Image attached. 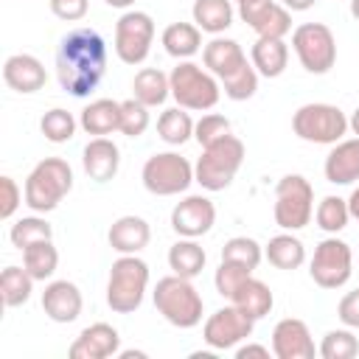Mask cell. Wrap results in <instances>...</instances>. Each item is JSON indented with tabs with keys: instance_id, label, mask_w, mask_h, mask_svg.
<instances>
[{
	"instance_id": "obj_18",
	"label": "cell",
	"mask_w": 359,
	"mask_h": 359,
	"mask_svg": "<svg viewBox=\"0 0 359 359\" xmlns=\"http://www.w3.org/2000/svg\"><path fill=\"white\" fill-rule=\"evenodd\" d=\"M84 309V297L81 289L73 280H50L42 292V311L53 320V323H76L79 314Z\"/></svg>"
},
{
	"instance_id": "obj_7",
	"label": "cell",
	"mask_w": 359,
	"mask_h": 359,
	"mask_svg": "<svg viewBox=\"0 0 359 359\" xmlns=\"http://www.w3.org/2000/svg\"><path fill=\"white\" fill-rule=\"evenodd\" d=\"M292 132L314 146H334L348 135V115L334 104H303L292 115Z\"/></svg>"
},
{
	"instance_id": "obj_15",
	"label": "cell",
	"mask_w": 359,
	"mask_h": 359,
	"mask_svg": "<svg viewBox=\"0 0 359 359\" xmlns=\"http://www.w3.org/2000/svg\"><path fill=\"white\" fill-rule=\"evenodd\" d=\"M213 224H216V205L202 194H191L180 199L171 210V230L182 238H199L210 233Z\"/></svg>"
},
{
	"instance_id": "obj_29",
	"label": "cell",
	"mask_w": 359,
	"mask_h": 359,
	"mask_svg": "<svg viewBox=\"0 0 359 359\" xmlns=\"http://www.w3.org/2000/svg\"><path fill=\"white\" fill-rule=\"evenodd\" d=\"M208 264V252L196 238H182L168 247V269L180 278H196Z\"/></svg>"
},
{
	"instance_id": "obj_16",
	"label": "cell",
	"mask_w": 359,
	"mask_h": 359,
	"mask_svg": "<svg viewBox=\"0 0 359 359\" xmlns=\"http://www.w3.org/2000/svg\"><path fill=\"white\" fill-rule=\"evenodd\" d=\"M317 345L311 331L297 317H283L272 328V356L278 359H314Z\"/></svg>"
},
{
	"instance_id": "obj_24",
	"label": "cell",
	"mask_w": 359,
	"mask_h": 359,
	"mask_svg": "<svg viewBox=\"0 0 359 359\" xmlns=\"http://www.w3.org/2000/svg\"><path fill=\"white\" fill-rule=\"evenodd\" d=\"M79 126L93 137H107V135L118 132L121 129V101H112V98L90 101L79 115Z\"/></svg>"
},
{
	"instance_id": "obj_19",
	"label": "cell",
	"mask_w": 359,
	"mask_h": 359,
	"mask_svg": "<svg viewBox=\"0 0 359 359\" xmlns=\"http://www.w3.org/2000/svg\"><path fill=\"white\" fill-rule=\"evenodd\" d=\"M3 81L14 93H20V95H31V93L45 87L48 73H45V65L36 56H31V53H11L3 62Z\"/></svg>"
},
{
	"instance_id": "obj_10",
	"label": "cell",
	"mask_w": 359,
	"mask_h": 359,
	"mask_svg": "<svg viewBox=\"0 0 359 359\" xmlns=\"http://www.w3.org/2000/svg\"><path fill=\"white\" fill-rule=\"evenodd\" d=\"M143 188L154 196H177L185 194L194 182V165L177 151H157L140 168Z\"/></svg>"
},
{
	"instance_id": "obj_13",
	"label": "cell",
	"mask_w": 359,
	"mask_h": 359,
	"mask_svg": "<svg viewBox=\"0 0 359 359\" xmlns=\"http://www.w3.org/2000/svg\"><path fill=\"white\" fill-rule=\"evenodd\" d=\"M252 328H255V320L247 317L238 306H222L216 309L205 325H202V339L213 348V351H230V348H238L247 337H252Z\"/></svg>"
},
{
	"instance_id": "obj_51",
	"label": "cell",
	"mask_w": 359,
	"mask_h": 359,
	"mask_svg": "<svg viewBox=\"0 0 359 359\" xmlns=\"http://www.w3.org/2000/svg\"><path fill=\"white\" fill-rule=\"evenodd\" d=\"M104 3H107L109 8H129L135 0H104Z\"/></svg>"
},
{
	"instance_id": "obj_34",
	"label": "cell",
	"mask_w": 359,
	"mask_h": 359,
	"mask_svg": "<svg viewBox=\"0 0 359 359\" xmlns=\"http://www.w3.org/2000/svg\"><path fill=\"white\" fill-rule=\"evenodd\" d=\"M22 266L31 272L34 280H50L59 266V250L50 241H36L22 250Z\"/></svg>"
},
{
	"instance_id": "obj_2",
	"label": "cell",
	"mask_w": 359,
	"mask_h": 359,
	"mask_svg": "<svg viewBox=\"0 0 359 359\" xmlns=\"http://www.w3.org/2000/svg\"><path fill=\"white\" fill-rule=\"evenodd\" d=\"M151 300L154 309L163 314V320L171 323L174 328H196L202 323L205 300L191 283V278H180L174 272L160 278L151 292Z\"/></svg>"
},
{
	"instance_id": "obj_48",
	"label": "cell",
	"mask_w": 359,
	"mask_h": 359,
	"mask_svg": "<svg viewBox=\"0 0 359 359\" xmlns=\"http://www.w3.org/2000/svg\"><path fill=\"white\" fill-rule=\"evenodd\" d=\"M278 3H283L289 11H309L317 0H278Z\"/></svg>"
},
{
	"instance_id": "obj_6",
	"label": "cell",
	"mask_w": 359,
	"mask_h": 359,
	"mask_svg": "<svg viewBox=\"0 0 359 359\" xmlns=\"http://www.w3.org/2000/svg\"><path fill=\"white\" fill-rule=\"evenodd\" d=\"M149 289V264L137 255H121L109 266L107 306L115 314H132L140 309Z\"/></svg>"
},
{
	"instance_id": "obj_50",
	"label": "cell",
	"mask_w": 359,
	"mask_h": 359,
	"mask_svg": "<svg viewBox=\"0 0 359 359\" xmlns=\"http://www.w3.org/2000/svg\"><path fill=\"white\" fill-rule=\"evenodd\" d=\"M348 129H351V132L359 137V107H356V109H353V115L348 118Z\"/></svg>"
},
{
	"instance_id": "obj_41",
	"label": "cell",
	"mask_w": 359,
	"mask_h": 359,
	"mask_svg": "<svg viewBox=\"0 0 359 359\" xmlns=\"http://www.w3.org/2000/svg\"><path fill=\"white\" fill-rule=\"evenodd\" d=\"M151 123V115H149V107L140 104L137 98H126L121 101V135L126 137H140Z\"/></svg>"
},
{
	"instance_id": "obj_22",
	"label": "cell",
	"mask_w": 359,
	"mask_h": 359,
	"mask_svg": "<svg viewBox=\"0 0 359 359\" xmlns=\"http://www.w3.org/2000/svg\"><path fill=\"white\" fill-rule=\"evenodd\" d=\"M81 165L93 182H109L121 168V149L109 137H90L81 151Z\"/></svg>"
},
{
	"instance_id": "obj_37",
	"label": "cell",
	"mask_w": 359,
	"mask_h": 359,
	"mask_svg": "<svg viewBox=\"0 0 359 359\" xmlns=\"http://www.w3.org/2000/svg\"><path fill=\"white\" fill-rule=\"evenodd\" d=\"M317 353L323 359H353L359 353V339L353 337V328H331L325 331L323 342L317 345Z\"/></svg>"
},
{
	"instance_id": "obj_17",
	"label": "cell",
	"mask_w": 359,
	"mask_h": 359,
	"mask_svg": "<svg viewBox=\"0 0 359 359\" xmlns=\"http://www.w3.org/2000/svg\"><path fill=\"white\" fill-rule=\"evenodd\" d=\"M121 351V334L109 323H93L87 325L67 348L70 359H109Z\"/></svg>"
},
{
	"instance_id": "obj_3",
	"label": "cell",
	"mask_w": 359,
	"mask_h": 359,
	"mask_svg": "<svg viewBox=\"0 0 359 359\" xmlns=\"http://www.w3.org/2000/svg\"><path fill=\"white\" fill-rule=\"evenodd\" d=\"M25 205L34 213H50L73 191V168L62 157L39 160L25 177Z\"/></svg>"
},
{
	"instance_id": "obj_42",
	"label": "cell",
	"mask_w": 359,
	"mask_h": 359,
	"mask_svg": "<svg viewBox=\"0 0 359 359\" xmlns=\"http://www.w3.org/2000/svg\"><path fill=\"white\" fill-rule=\"evenodd\" d=\"M252 275V269H247V266H241V264H236V261H222L219 264V269H216V275H213V286H216V292L222 294V297H233L236 294V289L247 280Z\"/></svg>"
},
{
	"instance_id": "obj_14",
	"label": "cell",
	"mask_w": 359,
	"mask_h": 359,
	"mask_svg": "<svg viewBox=\"0 0 359 359\" xmlns=\"http://www.w3.org/2000/svg\"><path fill=\"white\" fill-rule=\"evenodd\" d=\"M238 17L258 36L283 39L292 31V11L278 0H244L238 3Z\"/></svg>"
},
{
	"instance_id": "obj_5",
	"label": "cell",
	"mask_w": 359,
	"mask_h": 359,
	"mask_svg": "<svg viewBox=\"0 0 359 359\" xmlns=\"http://www.w3.org/2000/svg\"><path fill=\"white\" fill-rule=\"evenodd\" d=\"M168 84H171V98L182 109L205 112V109H213L222 98L219 79L208 67H202L196 62H188V59L177 62V67L168 73Z\"/></svg>"
},
{
	"instance_id": "obj_43",
	"label": "cell",
	"mask_w": 359,
	"mask_h": 359,
	"mask_svg": "<svg viewBox=\"0 0 359 359\" xmlns=\"http://www.w3.org/2000/svg\"><path fill=\"white\" fill-rule=\"evenodd\" d=\"M224 135H230V118H224L219 112H208L194 123V140L199 146H210L213 140H219Z\"/></svg>"
},
{
	"instance_id": "obj_53",
	"label": "cell",
	"mask_w": 359,
	"mask_h": 359,
	"mask_svg": "<svg viewBox=\"0 0 359 359\" xmlns=\"http://www.w3.org/2000/svg\"><path fill=\"white\" fill-rule=\"evenodd\" d=\"M236 3H244V0H236Z\"/></svg>"
},
{
	"instance_id": "obj_11",
	"label": "cell",
	"mask_w": 359,
	"mask_h": 359,
	"mask_svg": "<svg viewBox=\"0 0 359 359\" xmlns=\"http://www.w3.org/2000/svg\"><path fill=\"white\" fill-rule=\"evenodd\" d=\"M309 275L320 289H339L353 275V252L351 244L328 236L314 247V255L309 261Z\"/></svg>"
},
{
	"instance_id": "obj_28",
	"label": "cell",
	"mask_w": 359,
	"mask_h": 359,
	"mask_svg": "<svg viewBox=\"0 0 359 359\" xmlns=\"http://www.w3.org/2000/svg\"><path fill=\"white\" fill-rule=\"evenodd\" d=\"M160 42L168 56L185 62L202 50V31L196 28V22H171V25H165Z\"/></svg>"
},
{
	"instance_id": "obj_49",
	"label": "cell",
	"mask_w": 359,
	"mask_h": 359,
	"mask_svg": "<svg viewBox=\"0 0 359 359\" xmlns=\"http://www.w3.org/2000/svg\"><path fill=\"white\" fill-rule=\"evenodd\" d=\"M348 210H351V219H356L359 222V185L351 191V196H348Z\"/></svg>"
},
{
	"instance_id": "obj_47",
	"label": "cell",
	"mask_w": 359,
	"mask_h": 359,
	"mask_svg": "<svg viewBox=\"0 0 359 359\" xmlns=\"http://www.w3.org/2000/svg\"><path fill=\"white\" fill-rule=\"evenodd\" d=\"M250 356L269 359V348L266 345H258V342H247V345H238L236 348V359H250Z\"/></svg>"
},
{
	"instance_id": "obj_12",
	"label": "cell",
	"mask_w": 359,
	"mask_h": 359,
	"mask_svg": "<svg viewBox=\"0 0 359 359\" xmlns=\"http://www.w3.org/2000/svg\"><path fill=\"white\" fill-rule=\"evenodd\" d=\"M154 42V20L146 11L126 8L115 22V53L123 65L146 62Z\"/></svg>"
},
{
	"instance_id": "obj_52",
	"label": "cell",
	"mask_w": 359,
	"mask_h": 359,
	"mask_svg": "<svg viewBox=\"0 0 359 359\" xmlns=\"http://www.w3.org/2000/svg\"><path fill=\"white\" fill-rule=\"evenodd\" d=\"M351 14L353 20H359V0H351Z\"/></svg>"
},
{
	"instance_id": "obj_40",
	"label": "cell",
	"mask_w": 359,
	"mask_h": 359,
	"mask_svg": "<svg viewBox=\"0 0 359 359\" xmlns=\"http://www.w3.org/2000/svg\"><path fill=\"white\" fill-rule=\"evenodd\" d=\"M219 84H222V90H224V95L230 101H247V98H252L258 93V70L252 67V62H247L238 73L222 79Z\"/></svg>"
},
{
	"instance_id": "obj_45",
	"label": "cell",
	"mask_w": 359,
	"mask_h": 359,
	"mask_svg": "<svg viewBox=\"0 0 359 359\" xmlns=\"http://www.w3.org/2000/svg\"><path fill=\"white\" fill-rule=\"evenodd\" d=\"M50 3V11L53 17L65 20V22H79L87 17V8H90V0H48Z\"/></svg>"
},
{
	"instance_id": "obj_8",
	"label": "cell",
	"mask_w": 359,
	"mask_h": 359,
	"mask_svg": "<svg viewBox=\"0 0 359 359\" xmlns=\"http://www.w3.org/2000/svg\"><path fill=\"white\" fill-rule=\"evenodd\" d=\"M275 224L280 230H303L314 216V188L303 174H286L275 185Z\"/></svg>"
},
{
	"instance_id": "obj_35",
	"label": "cell",
	"mask_w": 359,
	"mask_h": 359,
	"mask_svg": "<svg viewBox=\"0 0 359 359\" xmlns=\"http://www.w3.org/2000/svg\"><path fill=\"white\" fill-rule=\"evenodd\" d=\"M314 222H317V227H320L323 233H328V236L342 233V230L348 227V222H351L348 199L334 196V194H331V196H323L320 205H317V210H314Z\"/></svg>"
},
{
	"instance_id": "obj_39",
	"label": "cell",
	"mask_w": 359,
	"mask_h": 359,
	"mask_svg": "<svg viewBox=\"0 0 359 359\" xmlns=\"http://www.w3.org/2000/svg\"><path fill=\"white\" fill-rule=\"evenodd\" d=\"M261 258H264V247L250 236H233L222 247V261H236L247 269H258Z\"/></svg>"
},
{
	"instance_id": "obj_25",
	"label": "cell",
	"mask_w": 359,
	"mask_h": 359,
	"mask_svg": "<svg viewBox=\"0 0 359 359\" xmlns=\"http://www.w3.org/2000/svg\"><path fill=\"white\" fill-rule=\"evenodd\" d=\"M250 62L258 70V76L278 79V76H283V70L289 65V45L275 36H258L250 50Z\"/></svg>"
},
{
	"instance_id": "obj_27",
	"label": "cell",
	"mask_w": 359,
	"mask_h": 359,
	"mask_svg": "<svg viewBox=\"0 0 359 359\" xmlns=\"http://www.w3.org/2000/svg\"><path fill=\"white\" fill-rule=\"evenodd\" d=\"M264 258L275 266V269H283V272H292V269H300L303 261H306V247L297 236H292L289 230L278 233L269 238V244L264 247Z\"/></svg>"
},
{
	"instance_id": "obj_33",
	"label": "cell",
	"mask_w": 359,
	"mask_h": 359,
	"mask_svg": "<svg viewBox=\"0 0 359 359\" xmlns=\"http://www.w3.org/2000/svg\"><path fill=\"white\" fill-rule=\"evenodd\" d=\"M194 123L196 121L182 107H168L157 118V135L168 146H182V143H188L194 137Z\"/></svg>"
},
{
	"instance_id": "obj_46",
	"label": "cell",
	"mask_w": 359,
	"mask_h": 359,
	"mask_svg": "<svg viewBox=\"0 0 359 359\" xmlns=\"http://www.w3.org/2000/svg\"><path fill=\"white\" fill-rule=\"evenodd\" d=\"M337 317L348 328H359V286L353 292H345L337 303Z\"/></svg>"
},
{
	"instance_id": "obj_9",
	"label": "cell",
	"mask_w": 359,
	"mask_h": 359,
	"mask_svg": "<svg viewBox=\"0 0 359 359\" xmlns=\"http://www.w3.org/2000/svg\"><path fill=\"white\" fill-rule=\"evenodd\" d=\"M292 50L306 73L323 76L337 65V36L325 22H300L292 31Z\"/></svg>"
},
{
	"instance_id": "obj_31",
	"label": "cell",
	"mask_w": 359,
	"mask_h": 359,
	"mask_svg": "<svg viewBox=\"0 0 359 359\" xmlns=\"http://www.w3.org/2000/svg\"><path fill=\"white\" fill-rule=\"evenodd\" d=\"M194 22L205 34H224L233 25V3L230 0H194Z\"/></svg>"
},
{
	"instance_id": "obj_21",
	"label": "cell",
	"mask_w": 359,
	"mask_h": 359,
	"mask_svg": "<svg viewBox=\"0 0 359 359\" xmlns=\"http://www.w3.org/2000/svg\"><path fill=\"white\" fill-rule=\"evenodd\" d=\"M323 174L331 185H353L359 180V137H342L334 143L325 154Z\"/></svg>"
},
{
	"instance_id": "obj_36",
	"label": "cell",
	"mask_w": 359,
	"mask_h": 359,
	"mask_svg": "<svg viewBox=\"0 0 359 359\" xmlns=\"http://www.w3.org/2000/svg\"><path fill=\"white\" fill-rule=\"evenodd\" d=\"M11 244L22 252L25 247L36 244V241H50L53 238V227L42 219V216H22L11 224V233H8Z\"/></svg>"
},
{
	"instance_id": "obj_23",
	"label": "cell",
	"mask_w": 359,
	"mask_h": 359,
	"mask_svg": "<svg viewBox=\"0 0 359 359\" xmlns=\"http://www.w3.org/2000/svg\"><path fill=\"white\" fill-rule=\"evenodd\" d=\"M107 241L115 252L121 255H137L140 250L149 247L151 241V227L143 216H135V213H126L121 219L112 222L109 233H107Z\"/></svg>"
},
{
	"instance_id": "obj_44",
	"label": "cell",
	"mask_w": 359,
	"mask_h": 359,
	"mask_svg": "<svg viewBox=\"0 0 359 359\" xmlns=\"http://www.w3.org/2000/svg\"><path fill=\"white\" fill-rule=\"evenodd\" d=\"M0 219H11L14 210L22 205L25 199V191H20V185L14 182V177H0Z\"/></svg>"
},
{
	"instance_id": "obj_30",
	"label": "cell",
	"mask_w": 359,
	"mask_h": 359,
	"mask_svg": "<svg viewBox=\"0 0 359 359\" xmlns=\"http://www.w3.org/2000/svg\"><path fill=\"white\" fill-rule=\"evenodd\" d=\"M168 95H171V84H168V76L163 70L143 67V70L135 73V79H132V98H137L140 104H146L151 109V107L165 104Z\"/></svg>"
},
{
	"instance_id": "obj_4",
	"label": "cell",
	"mask_w": 359,
	"mask_h": 359,
	"mask_svg": "<svg viewBox=\"0 0 359 359\" xmlns=\"http://www.w3.org/2000/svg\"><path fill=\"white\" fill-rule=\"evenodd\" d=\"M244 157H247V149L241 137L230 132L213 140L210 146H202V157L194 165V182H199L205 191H224L236 180Z\"/></svg>"
},
{
	"instance_id": "obj_26",
	"label": "cell",
	"mask_w": 359,
	"mask_h": 359,
	"mask_svg": "<svg viewBox=\"0 0 359 359\" xmlns=\"http://www.w3.org/2000/svg\"><path fill=\"white\" fill-rule=\"evenodd\" d=\"M230 303L238 306L247 317H252V320L258 323V320H264V317L272 311L275 294H272V289H269L264 280H258V278L250 275V278L236 289V294L230 297Z\"/></svg>"
},
{
	"instance_id": "obj_20",
	"label": "cell",
	"mask_w": 359,
	"mask_h": 359,
	"mask_svg": "<svg viewBox=\"0 0 359 359\" xmlns=\"http://www.w3.org/2000/svg\"><path fill=\"white\" fill-rule=\"evenodd\" d=\"M202 65L222 81V79L238 73V70L247 65V53H244V48H241L236 39L219 34V36H213L210 42L202 45Z\"/></svg>"
},
{
	"instance_id": "obj_1",
	"label": "cell",
	"mask_w": 359,
	"mask_h": 359,
	"mask_svg": "<svg viewBox=\"0 0 359 359\" xmlns=\"http://www.w3.org/2000/svg\"><path fill=\"white\" fill-rule=\"evenodd\" d=\"M107 70V42L95 28H73L56 48L59 87L76 98L90 95Z\"/></svg>"
},
{
	"instance_id": "obj_32",
	"label": "cell",
	"mask_w": 359,
	"mask_h": 359,
	"mask_svg": "<svg viewBox=\"0 0 359 359\" xmlns=\"http://www.w3.org/2000/svg\"><path fill=\"white\" fill-rule=\"evenodd\" d=\"M34 278H31V272L25 269V266H6L3 272H0V297H3V303L8 306V309H17V306H22V303H28L31 300V292H34Z\"/></svg>"
},
{
	"instance_id": "obj_38",
	"label": "cell",
	"mask_w": 359,
	"mask_h": 359,
	"mask_svg": "<svg viewBox=\"0 0 359 359\" xmlns=\"http://www.w3.org/2000/svg\"><path fill=\"white\" fill-rule=\"evenodd\" d=\"M76 126H79V121L73 118V112H67V109H62V107L48 109V112L42 115V121H39V132H42L45 140H50V143H67V140H73Z\"/></svg>"
}]
</instances>
